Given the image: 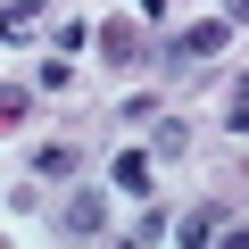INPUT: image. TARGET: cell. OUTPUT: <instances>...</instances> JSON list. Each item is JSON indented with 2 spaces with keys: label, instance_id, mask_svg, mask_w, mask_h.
<instances>
[{
  "label": "cell",
  "instance_id": "obj_8",
  "mask_svg": "<svg viewBox=\"0 0 249 249\" xmlns=\"http://www.w3.org/2000/svg\"><path fill=\"white\" fill-rule=\"evenodd\" d=\"M191 150V124L183 116H158V158H183Z\"/></svg>",
  "mask_w": 249,
  "mask_h": 249
},
{
  "label": "cell",
  "instance_id": "obj_9",
  "mask_svg": "<svg viewBox=\"0 0 249 249\" xmlns=\"http://www.w3.org/2000/svg\"><path fill=\"white\" fill-rule=\"evenodd\" d=\"M133 232H142V241H175V216H166V208H150V216H142Z\"/></svg>",
  "mask_w": 249,
  "mask_h": 249
},
{
  "label": "cell",
  "instance_id": "obj_7",
  "mask_svg": "<svg viewBox=\"0 0 249 249\" xmlns=\"http://www.w3.org/2000/svg\"><path fill=\"white\" fill-rule=\"evenodd\" d=\"M34 175L50 183V175H75V142H50V150H34Z\"/></svg>",
  "mask_w": 249,
  "mask_h": 249
},
{
  "label": "cell",
  "instance_id": "obj_4",
  "mask_svg": "<svg viewBox=\"0 0 249 249\" xmlns=\"http://www.w3.org/2000/svg\"><path fill=\"white\" fill-rule=\"evenodd\" d=\"M34 91H42V83H0V133L34 116Z\"/></svg>",
  "mask_w": 249,
  "mask_h": 249
},
{
  "label": "cell",
  "instance_id": "obj_6",
  "mask_svg": "<svg viewBox=\"0 0 249 249\" xmlns=\"http://www.w3.org/2000/svg\"><path fill=\"white\" fill-rule=\"evenodd\" d=\"M100 50H108V67H124V58H142V34L133 25H100Z\"/></svg>",
  "mask_w": 249,
  "mask_h": 249
},
{
  "label": "cell",
  "instance_id": "obj_5",
  "mask_svg": "<svg viewBox=\"0 0 249 249\" xmlns=\"http://www.w3.org/2000/svg\"><path fill=\"white\" fill-rule=\"evenodd\" d=\"M175 241H224V208H191L175 224Z\"/></svg>",
  "mask_w": 249,
  "mask_h": 249
},
{
  "label": "cell",
  "instance_id": "obj_3",
  "mask_svg": "<svg viewBox=\"0 0 249 249\" xmlns=\"http://www.w3.org/2000/svg\"><path fill=\"white\" fill-rule=\"evenodd\" d=\"M108 183H116V191H150V158H142V150H116V158H108Z\"/></svg>",
  "mask_w": 249,
  "mask_h": 249
},
{
  "label": "cell",
  "instance_id": "obj_11",
  "mask_svg": "<svg viewBox=\"0 0 249 249\" xmlns=\"http://www.w3.org/2000/svg\"><path fill=\"white\" fill-rule=\"evenodd\" d=\"M224 17H232V25H249V0H224Z\"/></svg>",
  "mask_w": 249,
  "mask_h": 249
},
{
  "label": "cell",
  "instance_id": "obj_1",
  "mask_svg": "<svg viewBox=\"0 0 249 249\" xmlns=\"http://www.w3.org/2000/svg\"><path fill=\"white\" fill-rule=\"evenodd\" d=\"M224 42H232V17H191V25L166 42V67H175V75H183V67H208Z\"/></svg>",
  "mask_w": 249,
  "mask_h": 249
},
{
  "label": "cell",
  "instance_id": "obj_2",
  "mask_svg": "<svg viewBox=\"0 0 249 249\" xmlns=\"http://www.w3.org/2000/svg\"><path fill=\"white\" fill-rule=\"evenodd\" d=\"M58 224H67L75 241H100V232H108V199H100V191H75V199L58 208Z\"/></svg>",
  "mask_w": 249,
  "mask_h": 249
},
{
  "label": "cell",
  "instance_id": "obj_10",
  "mask_svg": "<svg viewBox=\"0 0 249 249\" xmlns=\"http://www.w3.org/2000/svg\"><path fill=\"white\" fill-rule=\"evenodd\" d=\"M224 124H232V133H241V142H249V83H241V91H232V108H224Z\"/></svg>",
  "mask_w": 249,
  "mask_h": 249
}]
</instances>
